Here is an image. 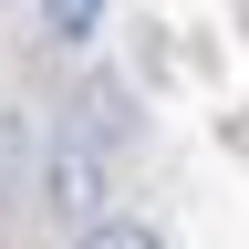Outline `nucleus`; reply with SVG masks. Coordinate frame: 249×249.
I'll list each match as a JSON object with an SVG mask.
<instances>
[{
	"instance_id": "1",
	"label": "nucleus",
	"mask_w": 249,
	"mask_h": 249,
	"mask_svg": "<svg viewBox=\"0 0 249 249\" xmlns=\"http://www.w3.org/2000/svg\"><path fill=\"white\" fill-rule=\"evenodd\" d=\"M93 197H104V166H93V156H52V208H62V218H83Z\"/></svg>"
},
{
	"instance_id": "2",
	"label": "nucleus",
	"mask_w": 249,
	"mask_h": 249,
	"mask_svg": "<svg viewBox=\"0 0 249 249\" xmlns=\"http://www.w3.org/2000/svg\"><path fill=\"white\" fill-rule=\"evenodd\" d=\"M93 21H104V0H42V31H52V42H83Z\"/></svg>"
},
{
	"instance_id": "3",
	"label": "nucleus",
	"mask_w": 249,
	"mask_h": 249,
	"mask_svg": "<svg viewBox=\"0 0 249 249\" xmlns=\"http://www.w3.org/2000/svg\"><path fill=\"white\" fill-rule=\"evenodd\" d=\"M83 249H166V239L135 229V218H104V229H83Z\"/></svg>"
}]
</instances>
